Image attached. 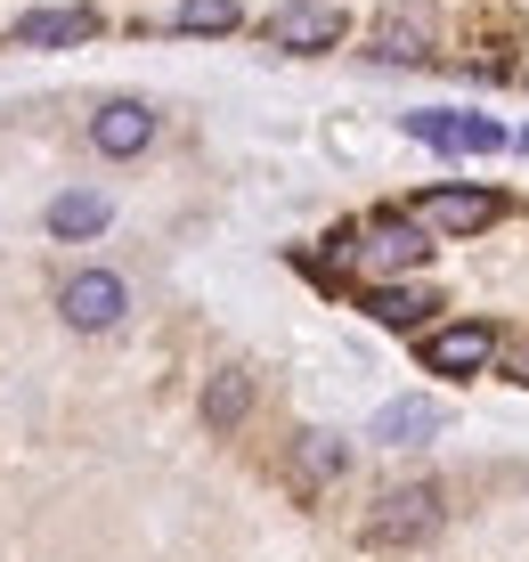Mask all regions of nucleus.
I'll use <instances>...</instances> for the list:
<instances>
[{
  "instance_id": "obj_17",
  "label": "nucleus",
  "mask_w": 529,
  "mask_h": 562,
  "mask_svg": "<svg viewBox=\"0 0 529 562\" xmlns=\"http://www.w3.org/2000/svg\"><path fill=\"white\" fill-rule=\"evenodd\" d=\"M505 367H514V383H529V335H521V342H505Z\"/></svg>"
},
{
  "instance_id": "obj_13",
  "label": "nucleus",
  "mask_w": 529,
  "mask_h": 562,
  "mask_svg": "<svg viewBox=\"0 0 529 562\" xmlns=\"http://www.w3.org/2000/svg\"><path fill=\"white\" fill-rule=\"evenodd\" d=\"M245 408H252V375H245V367H221V375L204 383V424H212V432H237Z\"/></svg>"
},
{
  "instance_id": "obj_6",
  "label": "nucleus",
  "mask_w": 529,
  "mask_h": 562,
  "mask_svg": "<svg viewBox=\"0 0 529 562\" xmlns=\"http://www.w3.org/2000/svg\"><path fill=\"white\" fill-rule=\"evenodd\" d=\"M407 131H416L424 147H440V155H488V147H505V123H488V114H407Z\"/></svg>"
},
{
  "instance_id": "obj_5",
  "label": "nucleus",
  "mask_w": 529,
  "mask_h": 562,
  "mask_svg": "<svg viewBox=\"0 0 529 562\" xmlns=\"http://www.w3.org/2000/svg\"><path fill=\"white\" fill-rule=\"evenodd\" d=\"M488 359H497V335H488L481 318H457V326H432V335H424V367H432V375H481Z\"/></svg>"
},
{
  "instance_id": "obj_8",
  "label": "nucleus",
  "mask_w": 529,
  "mask_h": 562,
  "mask_svg": "<svg viewBox=\"0 0 529 562\" xmlns=\"http://www.w3.org/2000/svg\"><path fill=\"white\" fill-rule=\"evenodd\" d=\"M375 57H391V66H416V57H432V9H424V0H399V9L375 25Z\"/></svg>"
},
{
  "instance_id": "obj_3",
  "label": "nucleus",
  "mask_w": 529,
  "mask_h": 562,
  "mask_svg": "<svg viewBox=\"0 0 529 562\" xmlns=\"http://www.w3.org/2000/svg\"><path fill=\"white\" fill-rule=\"evenodd\" d=\"M57 310H66V326H82V335H106V326H123L131 285L114 278V269H74V278L57 285Z\"/></svg>"
},
{
  "instance_id": "obj_16",
  "label": "nucleus",
  "mask_w": 529,
  "mask_h": 562,
  "mask_svg": "<svg viewBox=\"0 0 529 562\" xmlns=\"http://www.w3.org/2000/svg\"><path fill=\"white\" fill-rule=\"evenodd\" d=\"M237 16V0H180V33H228Z\"/></svg>"
},
{
  "instance_id": "obj_10",
  "label": "nucleus",
  "mask_w": 529,
  "mask_h": 562,
  "mask_svg": "<svg viewBox=\"0 0 529 562\" xmlns=\"http://www.w3.org/2000/svg\"><path fill=\"white\" fill-rule=\"evenodd\" d=\"M342 464H350V440H342V432H302L285 473H293V490H335Z\"/></svg>"
},
{
  "instance_id": "obj_14",
  "label": "nucleus",
  "mask_w": 529,
  "mask_h": 562,
  "mask_svg": "<svg viewBox=\"0 0 529 562\" xmlns=\"http://www.w3.org/2000/svg\"><path fill=\"white\" fill-rule=\"evenodd\" d=\"M106 196H98V188H66V196H57L49 204V228H57V237H74V245H82V237H98V228H106Z\"/></svg>"
},
{
  "instance_id": "obj_7",
  "label": "nucleus",
  "mask_w": 529,
  "mask_h": 562,
  "mask_svg": "<svg viewBox=\"0 0 529 562\" xmlns=\"http://www.w3.org/2000/svg\"><path fill=\"white\" fill-rule=\"evenodd\" d=\"M90 147L114 155V164H123V155H139V147H155V106H147V99H106V106L90 114Z\"/></svg>"
},
{
  "instance_id": "obj_4",
  "label": "nucleus",
  "mask_w": 529,
  "mask_h": 562,
  "mask_svg": "<svg viewBox=\"0 0 529 562\" xmlns=\"http://www.w3.org/2000/svg\"><path fill=\"white\" fill-rule=\"evenodd\" d=\"M497 212H505V204L488 196V188H432V196H416L407 221H416L424 237H481Z\"/></svg>"
},
{
  "instance_id": "obj_1",
  "label": "nucleus",
  "mask_w": 529,
  "mask_h": 562,
  "mask_svg": "<svg viewBox=\"0 0 529 562\" xmlns=\"http://www.w3.org/2000/svg\"><path fill=\"white\" fill-rule=\"evenodd\" d=\"M440 514H448L440 481H391L375 506H367L359 538H367V547H383V554H407V547H424V538L440 530Z\"/></svg>"
},
{
  "instance_id": "obj_2",
  "label": "nucleus",
  "mask_w": 529,
  "mask_h": 562,
  "mask_svg": "<svg viewBox=\"0 0 529 562\" xmlns=\"http://www.w3.org/2000/svg\"><path fill=\"white\" fill-rule=\"evenodd\" d=\"M432 254V237H424L407 212H375V221L359 228V245H350V261L367 269V278H399V269H424Z\"/></svg>"
},
{
  "instance_id": "obj_12",
  "label": "nucleus",
  "mask_w": 529,
  "mask_h": 562,
  "mask_svg": "<svg viewBox=\"0 0 529 562\" xmlns=\"http://www.w3.org/2000/svg\"><path fill=\"white\" fill-rule=\"evenodd\" d=\"M440 432V400H391V408L375 416V440L383 449H416V440Z\"/></svg>"
},
{
  "instance_id": "obj_11",
  "label": "nucleus",
  "mask_w": 529,
  "mask_h": 562,
  "mask_svg": "<svg viewBox=\"0 0 529 562\" xmlns=\"http://www.w3.org/2000/svg\"><path fill=\"white\" fill-rule=\"evenodd\" d=\"M90 33H98L90 9H25L16 42H25V49H66V42H90Z\"/></svg>"
},
{
  "instance_id": "obj_9",
  "label": "nucleus",
  "mask_w": 529,
  "mask_h": 562,
  "mask_svg": "<svg viewBox=\"0 0 529 562\" xmlns=\"http://www.w3.org/2000/svg\"><path fill=\"white\" fill-rule=\"evenodd\" d=\"M269 42H278V49H326V42H342V9H326V0H293V9H278Z\"/></svg>"
},
{
  "instance_id": "obj_15",
  "label": "nucleus",
  "mask_w": 529,
  "mask_h": 562,
  "mask_svg": "<svg viewBox=\"0 0 529 562\" xmlns=\"http://www.w3.org/2000/svg\"><path fill=\"white\" fill-rule=\"evenodd\" d=\"M367 310H375L383 326H416L424 310H432V294H424V285H375V294H367Z\"/></svg>"
}]
</instances>
